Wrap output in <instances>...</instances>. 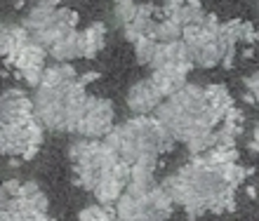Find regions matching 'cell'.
<instances>
[{
	"label": "cell",
	"mask_w": 259,
	"mask_h": 221,
	"mask_svg": "<svg viewBox=\"0 0 259 221\" xmlns=\"http://www.w3.org/2000/svg\"><path fill=\"white\" fill-rule=\"evenodd\" d=\"M250 146H252L254 151L259 153V125H257V127H254V130H252V141H250Z\"/></svg>",
	"instance_id": "cell-16"
},
{
	"label": "cell",
	"mask_w": 259,
	"mask_h": 221,
	"mask_svg": "<svg viewBox=\"0 0 259 221\" xmlns=\"http://www.w3.org/2000/svg\"><path fill=\"white\" fill-rule=\"evenodd\" d=\"M137 14H139V3H135V0H113V19L120 28L127 26Z\"/></svg>",
	"instance_id": "cell-12"
},
{
	"label": "cell",
	"mask_w": 259,
	"mask_h": 221,
	"mask_svg": "<svg viewBox=\"0 0 259 221\" xmlns=\"http://www.w3.org/2000/svg\"><path fill=\"white\" fill-rule=\"evenodd\" d=\"M75 26H78V14H75L73 10H66V7H57L55 12L50 14L38 28H33L28 35H31V40H35L40 47L50 49L55 42L66 38L68 33H73Z\"/></svg>",
	"instance_id": "cell-5"
},
{
	"label": "cell",
	"mask_w": 259,
	"mask_h": 221,
	"mask_svg": "<svg viewBox=\"0 0 259 221\" xmlns=\"http://www.w3.org/2000/svg\"><path fill=\"white\" fill-rule=\"evenodd\" d=\"M116 221H123V219H116Z\"/></svg>",
	"instance_id": "cell-17"
},
{
	"label": "cell",
	"mask_w": 259,
	"mask_h": 221,
	"mask_svg": "<svg viewBox=\"0 0 259 221\" xmlns=\"http://www.w3.org/2000/svg\"><path fill=\"white\" fill-rule=\"evenodd\" d=\"M116 209H109L106 205H90L78 212V221H116Z\"/></svg>",
	"instance_id": "cell-13"
},
{
	"label": "cell",
	"mask_w": 259,
	"mask_h": 221,
	"mask_svg": "<svg viewBox=\"0 0 259 221\" xmlns=\"http://www.w3.org/2000/svg\"><path fill=\"white\" fill-rule=\"evenodd\" d=\"M113 116H116V113H113V104H111L109 99L92 97V94H90L88 111H85V116H82L75 134L88 137V139H104L116 127V125H113Z\"/></svg>",
	"instance_id": "cell-4"
},
{
	"label": "cell",
	"mask_w": 259,
	"mask_h": 221,
	"mask_svg": "<svg viewBox=\"0 0 259 221\" xmlns=\"http://www.w3.org/2000/svg\"><path fill=\"white\" fill-rule=\"evenodd\" d=\"M104 38H106V26L102 21L90 24L85 31H80V59H95L104 49Z\"/></svg>",
	"instance_id": "cell-8"
},
{
	"label": "cell",
	"mask_w": 259,
	"mask_h": 221,
	"mask_svg": "<svg viewBox=\"0 0 259 221\" xmlns=\"http://www.w3.org/2000/svg\"><path fill=\"white\" fill-rule=\"evenodd\" d=\"M245 174L238 160L219 162L210 153H200L189 165L165 177L160 186L167 191L172 202L189 214V219H198L207 212H231L236 207V188Z\"/></svg>",
	"instance_id": "cell-1"
},
{
	"label": "cell",
	"mask_w": 259,
	"mask_h": 221,
	"mask_svg": "<svg viewBox=\"0 0 259 221\" xmlns=\"http://www.w3.org/2000/svg\"><path fill=\"white\" fill-rule=\"evenodd\" d=\"M104 144H109L125 165H135L142 160H158L172 151L175 137L156 116H135L116 125L104 137Z\"/></svg>",
	"instance_id": "cell-2"
},
{
	"label": "cell",
	"mask_w": 259,
	"mask_h": 221,
	"mask_svg": "<svg viewBox=\"0 0 259 221\" xmlns=\"http://www.w3.org/2000/svg\"><path fill=\"white\" fill-rule=\"evenodd\" d=\"M135 45V57L137 62L142 64V66H151L153 59L158 54V47H160V40H156V35H146V38H139Z\"/></svg>",
	"instance_id": "cell-11"
},
{
	"label": "cell",
	"mask_w": 259,
	"mask_h": 221,
	"mask_svg": "<svg viewBox=\"0 0 259 221\" xmlns=\"http://www.w3.org/2000/svg\"><path fill=\"white\" fill-rule=\"evenodd\" d=\"M163 101H165V94L158 90V85L151 80V76L144 78V80H137L127 90V94H125V104H127V108L135 116H149Z\"/></svg>",
	"instance_id": "cell-6"
},
{
	"label": "cell",
	"mask_w": 259,
	"mask_h": 221,
	"mask_svg": "<svg viewBox=\"0 0 259 221\" xmlns=\"http://www.w3.org/2000/svg\"><path fill=\"white\" fill-rule=\"evenodd\" d=\"M193 66H163V69H153L151 71V80L158 85V90L165 94V99L170 97V94H175L177 90H182L189 80H186V76H189V71H191Z\"/></svg>",
	"instance_id": "cell-7"
},
{
	"label": "cell",
	"mask_w": 259,
	"mask_h": 221,
	"mask_svg": "<svg viewBox=\"0 0 259 221\" xmlns=\"http://www.w3.org/2000/svg\"><path fill=\"white\" fill-rule=\"evenodd\" d=\"M245 99L250 104L259 106V71L245 78Z\"/></svg>",
	"instance_id": "cell-14"
},
{
	"label": "cell",
	"mask_w": 259,
	"mask_h": 221,
	"mask_svg": "<svg viewBox=\"0 0 259 221\" xmlns=\"http://www.w3.org/2000/svg\"><path fill=\"white\" fill-rule=\"evenodd\" d=\"M48 54H50V59H55V62H73V59H80V31L75 28L73 33H68L66 38L55 42V45L48 49Z\"/></svg>",
	"instance_id": "cell-9"
},
{
	"label": "cell",
	"mask_w": 259,
	"mask_h": 221,
	"mask_svg": "<svg viewBox=\"0 0 259 221\" xmlns=\"http://www.w3.org/2000/svg\"><path fill=\"white\" fill-rule=\"evenodd\" d=\"M156 40L160 42H175V40H182L184 38V26L179 24L177 19H172L167 14H163V19L158 21L156 26Z\"/></svg>",
	"instance_id": "cell-10"
},
{
	"label": "cell",
	"mask_w": 259,
	"mask_h": 221,
	"mask_svg": "<svg viewBox=\"0 0 259 221\" xmlns=\"http://www.w3.org/2000/svg\"><path fill=\"white\" fill-rule=\"evenodd\" d=\"M0 193L10 195V198H19L21 195V181H17V179L3 181V184H0Z\"/></svg>",
	"instance_id": "cell-15"
},
{
	"label": "cell",
	"mask_w": 259,
	"mask_h": 221,
	"mask_svg": "<svg viewBox=\"0 0 259 221\" xmlns=\"http://www.w3.org/2000/svg\"><path fill=\"white\" fill-rule=\"evenodd\" d=\"M88 101L90 94L78 76L62 85H38L33 94V113L45 130L75 134L88 111Z\"/></svg>",
	"instance_id": "cell-3"
}]
</instances>
